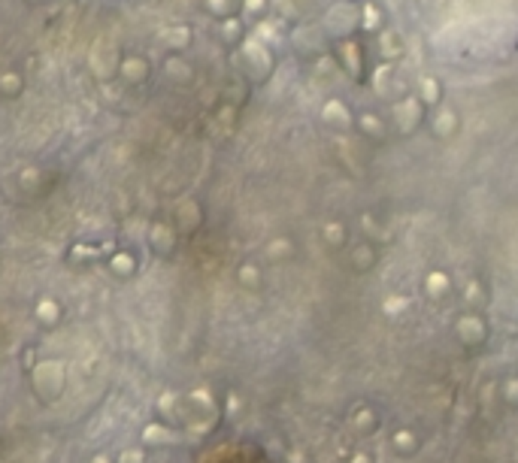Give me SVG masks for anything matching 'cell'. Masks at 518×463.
<instances>
[{
    "instance_id": "obj_7",
    "label": "cell",
    "mask_w": 518,
    "mask_h": 463,
    "mask_svg": "<svg viewBox=\"0 0 518 463\" xmlns=\"http://www.w3.org/2000/svg\"><path fill=\"white\" fill-rule=\"evenodd\" d=\"M22 73H13V70H6V73H0V94L3 97H18L22 94Z\"/></svg>"
},
{
    "instance_id": "obj_19",
    "label": "cell",
    "mask_w": 518,
    "mask_h": 463,
    "mask_svg": "<svg viewBox=\"0 0 518 463\" xmlns=\"http://www.w3.org/2000/svg\"><path fill=\"white\" fill-rule=\"evenodd\" d=\"M94 463H109V460H106V457H97V460H94Z\"/></svg>"
},
{
    "instance_id": "obj_14",
    "label": "cell",
    "mask_w": 518,
    "mask_h": 463,
    "mask_svg": "<svg viewBox=\"0 0 518 463\" xmlns=\"http://www.w3.org/2000/svg\"><path fill=\"white\" fill-rule=\"evenodd\" d=\"M424 97L427 100H436V82H424Z\"/></svg>"
},
{
    "instance_id": "obj_18",
    "label": "cell",
    "mask_w": 518,
    "mask_h": 463,
    "mask_svg": "<svg viewBox=\"0 0 518 463\" xmlns=\"http://www.w3.org/2000/svg\"><path fill=\"white\" fill-rule=\"evenodd\" d=\"M261 6V0H245V9H249V13H252V9H258Z\"/></svg>"
},
{
    "instance_id": "obj_5",
    "label": "cell",
    "mask_w": 518,
    "mask_h": 463,
    "mask_svg": "<svg viewBox=\"0 0 518 463\" xmlns=\"http://www.w3.org/2000/svg\"><path fill=\"white\" fill-rule=\"evenodd\" d=\"M61 306L55 303V300H40L36 303V318H40V324H45V327H55L61 321Z\"/></svg>"
},
{
    "instance_id": "obj_4",
    "label": "cell",
    "mask_w": 518,
    "mask_h": 463,
    "mask_svg": "<svg viewBox=\"0 0 518 463\" xmlns=\"http://www.w3.org/2000/svg\"><path fill=\"white\" fill-rule=\"evenodd\" d=\"M161 43L167 45V49L173 54H179L182 49H188V43H191V31L188 27H167V31H161Z\"/></svg>"
},
{
    "instance_id": "obj_17",
    "label": "cell",
    "mask_w": 518,
    "mask_h": 463,
    "mask_svg": "<svg viewBox=\"0 0 518 463\" xmlns=\"http://www.w3.org/2000/svg\"><path fill=\"white\" fill-rule=\"evenodd\" d=\"M364 127H367V131H379V124L376 122H373V118L367 115V118H364Z\"/></svg>"
},
{
    "instance_id": "obj_10",
    "label": "cell",
    "mask_w": 518,
    "mask_h": 463,
    "mask_svg": "<svg viewBox=\"0 0 518 463\" xmlns=\"http://www.w3.org/2000/svg\"><path fill=\"white\" fill-rule=\"evenodd\" d=\"M143 439H145V442H167V439H173V436L167 433V427L149 424V427H145V433H143Z\"/></svg>"
},
{
    "instance_id": "obj_6",
    "label": "cell",
    "mask_w": 518,
    "mask_h": 463,
    "mask_svg": "<svg viewBox=\"0 0 518 463\" xmlns=\"http://www.w3.org/2000/svg\"><path fill=\"white\" fill-rule=\"evenodd\" d=\"M149 240H152V245H154V251H158V254L173 251V230H170L167 224H154Z\"/></svg>"
},
{
    "instance_id": "obj_13",
    "label": "cell",
    "mask_w": 518,
    "mask_h": 463,
    "mask_svg": "<svg viewBox=\"0 0 518 463\" xmlns=\"http://www.w3.org/2000/svg\"><path fill=\"white\" fill-rule=\"evenodd\" d=\"M236 34H240V24H236L233 18H231V22H224V36H236Z\"/></svg>"
},
{
    "instance_id": "obj_1",
    "label": "cell",
    "mask_w": 518,
    "mask_h": 463,
    "mask_svg": "<svg viewBox=\"0 0 518 463\" xmlns=\"http://www.w3.org/2000/svg\"><path fill=\"white\" fill-rule=\"evenodd\" d=\"M34 388L43 399H55L64 390V367L55 360H45L34 369Z\"/></svg>"
},
{
    "instance_id": "obj_11",
    "label": "cell",
    "mask_w": 518,
    "mask_h": 463,
    "mask_svg": "<svg viewBox=\"0 0 518 463\" xmlns=\"http://www.w3.org/2000/svg\"><path fill=\"white\" fill-rule=\"evenodd\" d=\"M145 454L140 448H127L124 454H118V463H143Z\"/></svg>"
},
{
    "instance_id": "obj_2",
    "label": "cell",
    "mask_w": 518,
    "mask_h": 463,
    "mask_svg": "<svg viewBox=\"0 0 518 463\" xmlns=\"http://www.w3.org/2000/svg\"><path fill=\"white\" fill-rule=\"evenodd\" d=\"M91 64H94V73L100 79H109L113 73H118V52L113 43L100 40L94 43V49H91Z\"/></svg>"
},
{
    "instance_id": "obj_15",
    "label": "cell",
    "mask_w": 518,
    "mask_h": 463,
    "mask_svg": "<svg viewBox=\"0 0 518 463\" xmlns=\"http://www.w3.org/2000/svg\"><path fill=\"white\" fill-rule=\"evenodd\" d=\"M209 9H215V13H218V15H224V13H227L224 0H209Z\"/></svg>"
},
{
    "instance_id": "obj_20",
    "label": "cell",
    "mask_w": 518,
    "mask_h": 463,
    "mask_svg": "<svg viewBox=\"0 0 518 463\" xmlns=\"http://www.w3.org/2000/svg\"><path fill=\"white\" fill-rule=\"evenodd\" d=\"M27 3H43V0H27Z\"/></svg>"
},
{
    "instance_id": "obj_12",
    "label": "cell",
    "mask_w": 518,
    "mask_h": 463,
    "mask_svg": "<svg viewBox=\"0 0 518 463\" xmlns=\"http://www.w3.org/2000/svg\"><path fill=\"white\" fill-rule=\"evenodd\" d=\"M364 15H367V22H364L367 27H376L379 24V9L376 6H367V9H364Z\"/></svg>"
},
{
    "instance_id": "obj_8",
    "label": "cell",
    "mask_w": 518,
    "mask_h": 463,
    "mask_svg": "<svg viewBox=\"0 0 518 463\" xmlns=\"http://www.w3.org/2000/svg\"><path fill=\"white\" fill-rule=\"evenodd\" d=\"M164 70H167V76H170L173 82H188V79H191V67L179 58V54H170L167 64H164Z\"/></svg>"
},
{
    "instance_id": "obj_16",
    "label": "cell",
    "mask_w": 518,
    "mask_h": 463,
    "mask_svg": "<svg viewBox=\"0 0 518 463\" xmlns=\"http://www.w3.org/2000/svg\"><path fill=\"white\" fill-rule=\"evenodd\" d=\"M243 279H245V281H258V272H254V270H249V267H245V270H243Z\"/></svg>"
},
{
    "instance_id": "obj_3",
    "label": "cell",
    "mask_w": 518,
    "mask_h": 463,
    "mask_svg": "<svg viewBox=\"0 0 518 463\" xmlns=\"http://www.w3.org/2000/svg\"><path fill=\"white\" fill-rule=\"evenodd\" d=\"M118 76H122L127 85H143V82L149 79V61H145L143 54H124V58L118 61Z\"/></svg>"
},
{
    "instance_id": "obj_9",
    "label": "cell",
    "mask_w": 518,
    "mask_h": 463,
    "mask_svg": "<svg viewBox=\"0 0 518 463\" xmlns=\"http://www.w3.org/2000/svg\"><path fill=\"white\" fill-rule=\"evenodd\" d=\"M109 267H113V272H118V276H131V272L136 270V260L127 251H118V254H113Z\"/></svg>"
}]
</instances>
